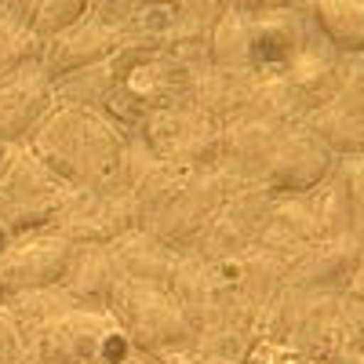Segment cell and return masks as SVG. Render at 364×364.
Segmentation results:
<instances>
[{
  "label": "cell",
  "instance_id": "cell-1",
  "mask_svg": "<svg viewBox=\"0 0 364 364\" xmlns=\"http://www.w3.org/2000/svg\"><path fill=\"white\" fill-rule=\"evenodd\" d=\"M26 149L70 190H95L109 182L124 161V139L117 124L91 106H58L29 135Z\"/></svg>",
  "mask_w": 364,
  "mask_h": 364
},
{
  "label": "cell",
  "instance_id": "cell-2",
  "mask_svg": "<svg viewBox=\"0 0 364 364\" xmlns=\"http://www.w3.org/2000/svg\"><path fill=\"white\" fill-rule=\"evenodd\" d=\"M132 350L106 306H70L26 339L22 364H120Z\"/></svg>",
  "mask_w": 364,
  "mask_h": 364
},
{
  "label": "cell",
  "instance_id": "cell-3",
  "mask_svg": "<svg viewBox=\"0 0 364 364\" xmlns=\"http://www.w3.org/2000/svg\"><path fill=\"white\" fill-rule=\"evenodd\" d=\"M70 186L55 178L29 149H18L15 161L0 171V226L15 240L26 233L48 230L66 204Z\"/></svg>",
  "mask_w": 364,
  "mask_h": 364
},
{
  "label": "cell",
  "instance_id": "cell-4",
  "mask_svg": "<svg viewBox=\"0 0 364 364\" xmlns=\"http://www.w3.org/2000/svg\"><path fill=\"white\" fill-rule=\"evenodd\" d=\"M106 310L117 317L128 343L139 350H164L190 339V321L182 314V306L154 281L120 277Z\"/></svg>",
  "mask_w": 364,
  "mask_h": 364
},
{
  "label": "cell",
  "instance_id": "cell-5",
  "mask_svg": "<svg viewBox=\"0 0 364 364\" xmlns=\"http://www.w3.org/2000/svg\"><path fill=\"white\" fill-rule=\"evenodd\" d=\"M73 240L58 230L26 233L0 252V302L26 291L58 288L66 281V269L73 262Z\"/></svg>",
  "mask_w": 364,
  "mask_h": 364
},
{
  "label": "cell",
  "instance_id": "cell-6",
  "mask_svg": "<svg viewBox=\"0 0 364 364\" xmlns=\"http://www.w3.org/2000/svg\"><path fill=\"white\" fill-rule=\"evenodd\" d=\"M120 48H124V37H120V29L109 18H84V22L70 26L66 33L44 41L41 70L48 73V80L73 77L80 70L106 63V58L117 55Z\"/></svg>",
  "mask_w": 364,
  "mask_h": 364
},
{
  "label": "cell",
  "instance_id": "cell-7",
  "mask_svg": "<svg viewBox=\"0 0 364 364\" xmlns=\"http://www.w3.org/2000/svg\"><path fill=\"white\" fill-rule=\"evenodd\" d=\"M51 80L41 66H29L11 80H0V142H29V135L51 109Z\"/></svg>",
  "mask_w": 364,
  "mask_h": 364
},
{
  "label": "cell",
  "instance_id": "cell-8",
  "mask_svg": "<svg viewBox=\"0 0 364 364\" xmlns=\"http://www.w3.org/2000/svg\"><path fill=\"white\" fill-rule=\"evenodd\" d=\"M120 277H124L120 252H113L106 245H77L63 288L80 306H109Z\"/></svg>",
  "mask_w": 364,
  "mask_h": 364
},
{
  "label": "cell",
  "instance_id": "cell-9",
  "mask_svg": "<svg viewBox=\"0 0 364 364\" xmlns=\"http://www.w3.org/2000/svg\"><path fill=\"white\" fill-rule=\"evenodd\" d=\"M41 55L44 41L33 33V26L0 8V80H11L29 66H41Z\"/></svg>",
  "mask_w": 364,
  "mask_h": 364
},
{
  "label": "cell",
  "instance_id": "cell-10",
  "mask_svg": "<svg viewBox=\"0 0 364 364\" xmlns=\"http://www.w3.org/2000/svg\"><path fill=\"white\" fill-rule=\"evenodd\" d=\"M91 0H41L33 11V33L41 41H51L58 33H66L70 26L87 18Z\"/></svg>",
  "mask_w": 364,
  "mask_h": 364
},
{
  "label": "cell",
  "instance_id": "cell-11",
  "mask_svg": "<svg viewBox=\"0 0 364 364\" xmlns=\"http://www.w3.org/2000/svg\"><path fill=\"white\" fill-rule=\"evenodd\" d=\"M321 22L339 44L360 41L364 37V4L360 0H321L317 4Z\"/></svg>",
  "mask_w": 364,
  "mask_h": 364
},
{
  "label": "cell",
  "instance_id": "cell-12",
  "mask_svg": "<svg viewBox=\"0 0 364 364\" xmlns=\"http://www.w3.org/2000/svg\"><path fill=\"white\" fill-rule=\"evenodd\" d=\"M299 171H306V178H314L321 171V157L317 149L306 146V142H295L288 146L284 154L277 157V164H273V182H281V186H299Z\"/></svg>",
  "mask_w": 364,
  "mask_h": 364
},
{
  "label": "cell",
  "instance_id": "cell-13",
  "mask_svg": "<svg viewBox=\"0 0 364 364\" xmlns=\"http://www.w3.org/2000/svg\"><path fill=\"white\" fill-rule=\"evenodd\" d=\"M22 357H26V339L8 306L0 302V364H22Z\"/></svg>",
  "mask_w": 364,
  "mask_h": 364
},
{
  "label": "cell",
  "instance_id": "cell-14",
  "mask_svg": "<svg viewBox=\"0 0 364 364\" xmlns=\"http://www.w3.org/2000/svg\"><path fill=\"white\" fill-rule=\"evenodd\" d=\"M37 4H41V0H4V11H11V15H18V18H26L29 26H33Z\"/></svg>",
  "mask_w": 364,
  "mask_h": 364
},
{
  "label": "cell",
  "instance_id": "cell-15",
  "mask_svg": "<svg viewBox=\"0 0 364 364\" xmlns=\"http://www.w3.org/2000/svg\"><path fill=\"white\" fill-rule=\"evenodd\" d=\"M120 364H149V360H139V357H128V360H120Z\"/></svg>",
  "mask_w": 364,
  "mask_h": 364
},
{
  "label": "cell",
  "instance_id": "cell-16",
  "mask_svg": "<svg viewBox=\"0 0 364 364\" xmlns=\"http://www.w3.org/2000/svg\"><path fill=\"white\" fill-rule=\"evenodd\" d=\"M142 4H171V0H142Z\"/></svg>",
  "mask_w": 364,
  "mask_h": 364
},
{
  "label": "cell",
  "instance_id": "cell-17",
  "mask_svg": "<svg viewBox=\"0 0 364 364\" xmlns=\"http://www.w3.org/2000/svg\"><path fill=\"white\" fill-rule=\"evenodd\" d=\"M0 8H4V0H0Z\"/></svg>",
  "mask_w": 364,
  "mask_h": 364
}]
</instances>
